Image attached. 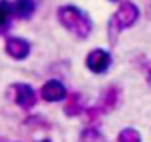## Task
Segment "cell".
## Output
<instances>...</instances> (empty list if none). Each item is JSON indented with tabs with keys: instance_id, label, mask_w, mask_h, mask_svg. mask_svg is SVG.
<instances>
[{
	"instance_id": "obj_4",
	"label": "cell",
	"mask_w": 151,
	"mask_h": 142,
	"mask_svg": "<svg viewBox=\"0 0 151 142\" xmlns=\"http://www.w3.org/2000/svg\"><path fill=\"white\" fill-rule=\"evenodd\" d=\"M111 64H113V56H111V52H107V50H103V48L90 50V52L86 54V58H84L86 69H88L90 73H94V75L107 73L109 67H111Z\"/></svg>"
},
{
	"instance_id": "obj_14",
	"label": "cell",
	"mask_w": 151,
	"mask_h": 142,
	"mask_svg": "<svg viewBox=\"0 0 151 142\" xmlns=\"http://www.w3.org/2000/svg\"><path fill=\"white\" fill-rule=\"evenodd\" d=\"M145 83H147V86L151 88V65H147V69H145Z\"/></svg>"
},
{
	"instance_id": "obj_11",
	"label": "cell",
	"mask_w": 151,
	"mask_h": 142,
	"mask_svg": "<svg viewBox=\"0 0 151 142\" xmlns=\"http://www.w3.org/2000/svg\"><path fill=\"white\" fill-rule=\"evenodd\" d=\"M78 142H107V140L96 127H86L78 136Z\"/></svg>"
},
{
	"instance_id": "obj_3",
	"label": "cell",
	"mask_w": 151,
	"mask_h": 142,
	"mask_svg": "<svg viewBox=\"0 0 151 142\" xmlns=\"http://www.w3.org/2000/svg\"><path fill=\"white\" fill-rule=\"evenodd\" d=\"M8 94L21 109H33L37 106V92L27 83H14V85H10Z\"/></svg>"
},
{
	"instance_id": "obj_1",
	"label": "cell",
	"mask_w": 151,
	"mask_h": 142,
	"mask_svg": "<svg viewBox=\"0 0 151 142\" xmlns=\"http://www.w3.org/2000/svg\"><path fill=\"white\" fill-rule=\"evenodd\" d=\"M55 17H58L59 25L67 31L69 35L81 38H88L94 31V21L82 8L75 6V4H63L55 10Z\"/></svg>"
},
{
	"instance_id": "obj_13",
	"label": "cell",
	"mask_w": 151,
	"mask_h": 142,
	"mask_svg": "<svg viewBox=\"0 0 151 142\" xmlns=\"http://www.w3.org/2000/svg\"><path fill=\"white\" fill-rule=\"evenodd\" d=\"M84 113H86V121H88V123H94V121H98L101 117L103 112H101L100 106H94V108H88Z\"/></svg>"
},
{
	"instance_id": "obj_16",
	"label": "cell",
	"mask_w": 151,
	"mask_h": 142,
	"mask_svg": "<svg viewBox=\"0 0 151 142\" xmlns=\"http://www.w3.org/2000/svg\"><path fill=\"white\" fill-rule=\"evenodd\" d=\"M149 14H151V2H149Z\"/></svg>"
},
{
	"instance_id": "obj_2",
	"label": "cell",
	"mask_w": 151,
	"mask_h": 142,
	"mask_svg": "<svg viewBox=\"0 0 151 142\" xmlns=\"http://www.w3.org/2000/svg\"><path fill=\"white\" fill-rule=\"evenodd\" d=\"M138 19H140V8H138L134 2L124 0V2L119 4V8L115 10V14L111 15L109 21H107V38H109L111 44L113 46L117 44L119 35H121L122 31L134 27L138 23Z\"/></svg>"
},
{
	"instance_id": "obj_15",
	"label": "cell",
	"mask_w": 151,
	"mask_h": 142,
	"mask_svg": "<svg viewBox=\"0 0 151 142\" xmlns=\"http://www.w3.org/2000/svg\"><path fill=\"white\" fill-rule=\"evenodd\" d=\"M109 2H124V0H109Z\"/></svg>"
},
{
	"instance_id": "obj_8",
	"label": "cell",
	"mask_w": 151,
	"mask_h": 142,
	"mask_svg": "<svg viewBox=\"0 0 151 142\" xmlns=\"http://www.w3.org/2000/svg\"><path fill=\"white\" fill-rule=\"evenodd\" d=\"M63 112H65L67 117H77L81 115L84 109V96L81 92H73L65 98V106H63Z\"/></svg>"
},
{
	"instance_id": "obj_7",
	"label": "cell",
	"mask_w": 151,
	"mask_h": 142,
	"mask_svg": "<svg viewBox=\"0 0 151 142\" xmlns=\"http://www.w3.org/2000/svg\"><path fill=\"white\" fill-rule=\"evenodd\" d=\"M119 100H121V88H119L117 85H111L107 86V88H103L101 96H100V108L101 112H111V109L117 108Z\"/></svg>"
},
{
	"instance_id": "obj_10",
	"label": "cell",
	"mask_w": 151,
	"mask_h": 142,
	"mask_svg": "<svg viewBox=\"0 0 151 142\" xmlns=\"http://www.w3.org/2000/svg\"><path fill=\"white\" fill-rule=\"evenodd\" d=\"M14 19V4L10 0H0V35L8 33Z\"/></svg>"
},
{
	"instance_id": "obj_17",
	"label": "cell",
	"mask_w": 151,
	"mask_h": 142,
	"mask_svg": "<svg viewBox=\"0 0 151 142\" xmlns=\"http://www.w3.org/2000/svg\"><path fill=\"white\" fill-rule=\"evenodd\" d=\"M40 142H50V140H40Z\"/></svg>"
},
{
	"instance_id": "obj_6",
	"label": "cell",
	"mask_w": 151,
	"mask_h": 142,
	"mask_svg": "<svg viewBox=\"0 0 151 142\" xmlns=\"http://www.w3.org/2000/svg\"><path fill=\"white\" fill-rule=\"evenodd\" d=\"M40 98L44 102H61L67 98V88L65 85H63L61 81H58V79H50V81H46L44 85L40 86Z\"/></svg>"
},
{
	"instance_id": "obj_5",
	"label": "cell",
	"mask_w": 151,
	"mask_h": 142,
	"mask_svg": "<svg viewBox=\"0 0 151 142\" xmlns=\"http://www.w3.org/2000/svg\"><path fill=\"white\" fill-rule=\"evenodd\" d=\"M31 42L23 37H17V35H12L4 41V52L15 62H23L31 56Z\"/></svg>"
},
{
	"instance_id": "obj_18",
	"label": "cell",
	"mask_w": 151,
	"mask_h": 142,
	"mask_svg": "<svg viewBox=\"0 0 151 142\" xmlns=\"http://www.w3.org/2000/svg\"><path fill=\"white\" fill-rule=\"evenodd\" d=\"M0 142H4V140H2V138H0Z\"/></svg>"
},
{
	"instance_id": "obj_9",
	"label": "cell",
	"mask_w": 151,
	"mask_h": 142,
	"mask_svg": "<svg viewBox=\"0 0 151 142\" xmlns=\"http://www.w3.org/2000/svg\"><path fill=\"white\" fill-rule=\"evenodd\" d=\"M14 17L15 19H29L37 12V2L35 0H14Z\"/></svg>"
},
{
	"instance_id": "obj_12",
	"label": "cell",
	"mask_w": 151,
	"mask_h": 142,
	"mask_svg": "<svg viewBox=\"0 0 151 142\" xmlns=\"http://www.w3.org/2000/svg\"><path fill=\"white\" fill-rule=\"evenodd\" d=\"M117 142H142V135L132 127H126L119 133L117 136Z\"/></svg>"
}]
</instances>
